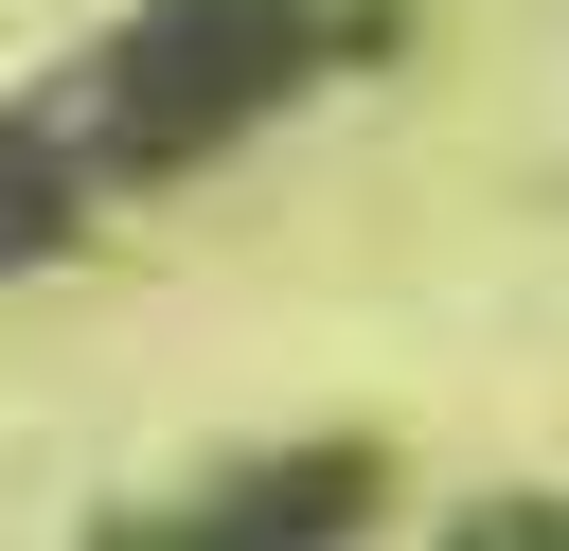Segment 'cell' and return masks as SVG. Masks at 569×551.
I'll return each instance as SVG.
<instances>
[{
  "label": "cell",
  "instance_id": "6da1fadb",
  "mask_svg": "<svg viewBox=\"0 0 569 551\" xmlns=\"http://www.w3.org/2000/svg\"><path fill=\"white\" fill-rule=\"evenodd\" d=\"M391 0H124L71 71H36L0 107V284L53 267L71 231H107L124 196L231 160L249 124H284L302 89L373 71Z\"/></svg>",
  "mask_w": 569,
  "mask_h": 551
},
{
  "label": "cell",
  "instance_id": "7a4b0ae2",
  "mask_svg": "<svg viewBox=\"0 0 569 551\" xmlns=\"http://www.w3.org/2000/svg\"><path fill=\"white\" fill-rule=\"evenodd\" d=\"M356 515H373V444H267V462H213L196 498H160L107 551H338Z\"/></svg>",
  "mask_w": 569,
  "mask_h": 551
},
{
  "label": "cell",
  "instance_id": "3957f363",
  "mask_svg": "<svg viewBox=\"0 0 569 551\" xmlns=\"http://www.w3.org/2000/svg\"><path fill=\"white\" fill-rule=\"evenodd\" d=\"M445 551H569V498H480Z\"/></svg>",
  "mask_w": 569,
  "mask_h": 551
}]
</instances>
